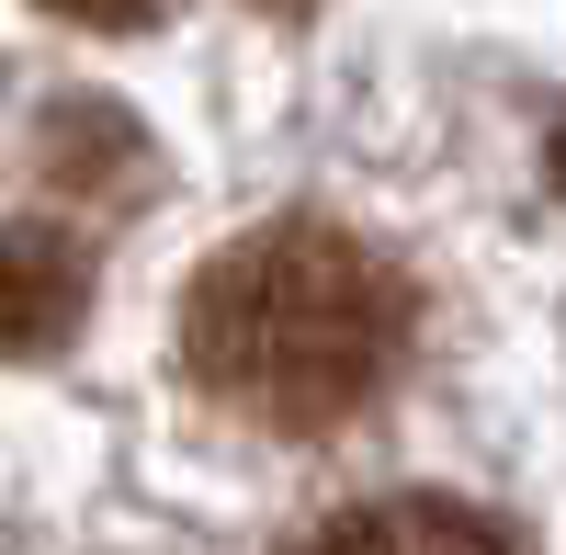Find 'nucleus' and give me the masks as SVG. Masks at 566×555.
Wrapping results in <instances>:
<instances>
[{"label":"nucleus","mask_w":566,"mask_h":555,"mask_svg":"<svg viewBox=\"0 0 566 555\" xmlns=\"http://www.w3.org/2000/svg\"><path fill=\"white\" fill-rule=\"evenodd\" d=\"M408 272L340 216H261L181 295V375L272 442L352 431L408 363Z\"/></svg>","instance_id":"f257e3e1"},{"label":"nucleus","mask_w":566,"mask_h":555,"mask_svg":"<svg viewBox=\"0 0 566 555\" xmlns=\"http://www.w3.org/2000/svg\"><path fill=\"white\" fill-rule=\"evenodd\" d=\"M91 317V250L69 227H0V363H57Z\"/></svg>","instance_id":"f03ea898"},{"label":"nucleus","mask_w":566,"mask_h":555,"mask_svg":"<svg viewBox=\"0 0 566 555\" xmlns=\"http://www.w3.org/2000/svg\"><path fill=\"white\" fill-rule=\"evenodd\" d=\"M295 555H533L499 511L476 499H442V488H397V499H352L328 511Z\"/></svg>","instance_id":"7ed1b4c3"},{"label":"nucleus","mask_w":566,"mask_h":555,"mask_svg":"<svg viewBox=\"0 0 566 555\" xmlns=\"http://www.w3.org/2000/svg\"><path fill=\"white\" fill-rule=\"evenodd\" d=\"M45 159H57V181H80V193H136V181H148V136L125 114H103V103H69L45 125Z\"/></svg>","instance_id":"20e7f679"},{"label":"nucleus","mask_w":566,"mask_h":555,"mask_svg":"<svg viewBox=\"0 0 566 555\" xmlns=\"http://www.w3.org/2000/svg\"><path fill=\"white\" fill-rule=\"evenodd\" d=\"M34 12H57L80 34H136V23H159V0H34Z\"/></svg>","instance_id":"39448f33"},{"label":"nucleus","mask_w":566,"mask_h":555,"mask_svg":"<svg viewBox=\"0 0 566 555\" xmlns=\"http://www.w3.org/2000/svg\"><path fill=\"white\" fill-rule=\"evenodd\" d=\"M544 170H555V193H566V125H555V148H544Z\"/></svg>","instance_id":"423d86ee"}]
</instances>
